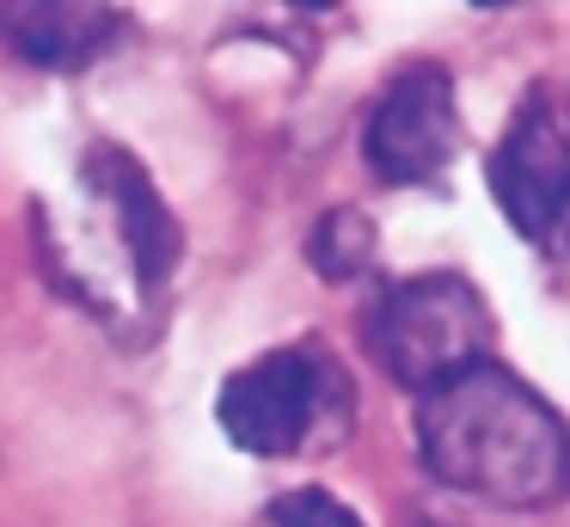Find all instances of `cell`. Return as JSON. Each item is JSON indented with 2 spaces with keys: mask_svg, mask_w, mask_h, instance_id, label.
Wrapping results in <instances>:
<instances>
[{
  "mask_svg": "<svg viewBox=\"0 0 570 527\" xmlns=\"http://www.w3.org/2000/svg\"><path fill=\"white\" fill-rule=\"evenodd\" d=\"M460 147V110H454V80L442 68H405L381 92L362 154H368L381 184H423L454 159Z\"/></svg>",
  "mask_w": 570,
  "mask_h": 527,
  "instance_id": "cell-5",
  "label": "cell"
},
{
  "mask_svg": "<svg viewBox=\"0 0 570 527\" xmlns=\"http://www.w3.org/2000/svg\"><path fill=\"white\" fill-rule=\"evenodd\" d=\"M491 306L466 276L393 282L368 313V355L423 399L491 362Z\"/></svg>",
  "mask_w": 570,
  "mask_h": 527,
  "instance_id": "cell-4",
  "label": "cell"
},
{
  "mask_svg": "<svg viewBox=\"0 0 570 527\" xmlns=\"http://www.w3.org/2000/svg\"><path fill=\"white\" fill-rule=\"evenodd\" d=\"M124 37V12L117 7H75V0H19L0 7V43H13L31 68L75 74L99 61L105 49Z\"/></svg>",
  "mask_w": 570,
  "mask_h": 527,
  "instance_id": "cell-7",
  "label": "cell"
},
{
  "mask_svg": "<svg viewBox=\"0 0 570 527\" xmlns=\"http://www.w3.org/2000/svg\"><path fill=\"white\" fill-rule=\"evenodd\" d=\"M497 203L528 240H558L570 221V129L546 98H528L509 123V135L497 141L491 166Z\"/></svg>",
  "mask_w": 570,
  "mask_h": 527,
  "instance_id": "cell-6",
  "label": "cell"
},
{
  "mask_svg": "<svg viewBox=\"0 0 570 527\" xmlns=\"http://www.w3.org/2000/svg\"><path fill=\"white\" fill-rule=\"evenodd\" d=\"M50 257L68 289L92 301V313L117 301L154 306L178 264V221L124 147H92L80 159L75 196L56 208Z\"/></svg>",
  "mask_w": 570,
  "mask_h": 527,
  "instance_id": "cell-2",
  "label": "cell"
},
{
  "mask_svg": "<svg viewBox=\"0 0 570 527\" xmlns=\"http://www.w3.org/2000/svg\"><path fill=\"white\" fill-rule=\"evenodd\" d=\"M258 527H362V515L344 509L332 490L307 485V490H283V497L264 502Z\"/></svg>",
  "mask_w": 570,
  "mask_h": 527,
  "instance_id": "cell-9",
  "label": "cell"
},
{
  "mask_svg": "<svg viewBox=\"0 0 570 527\" xmlns=\"http://www.w3.org/2000/svg\"><path fill=\"white\" fill-rule=\"evenodd\" d=\"M215 411L234 448L258 460H307V453H332L350 436L356 387H350V368L307 338L234 368Z\"/></svg>",
  "mask_w": 570,
  "mask_h": 527,
  "instance_id": "cell-3",
  "label": "cell"
},
{
  "mask_svg": "<svg viewBox=\"0 0 570 527\" xmlns=\"http://www.w3.org/2000/svg\"><path fill=\"white\" fill-rule=\"evenodd\" d=\"M368 252H374V233L356 208H332V215L320 221V233H313V264H320L325 276H356V270L368 264Z\"/></svg>",
  "mask_w": 570,
  "mask_h": 527,
  "instance_id": "cell-8",
  "label": "cell"
},
{
  "mask_svg": "<svg viewBox=\"0 0 570 527\" xmlns=\"http://www.w3.org/2000/svg\"><path fill=\"white\" fill-rule=\"evenodd\" d=\"M417 448L448 490H466L497 509H552L570 497L564 417L497 362L423 399Z\"/></svg>",
  "mask_w": 570,
  "mask_h": 527,
  "instance_id": "cell-1",
  "label": "cell"
}]
</instances>
